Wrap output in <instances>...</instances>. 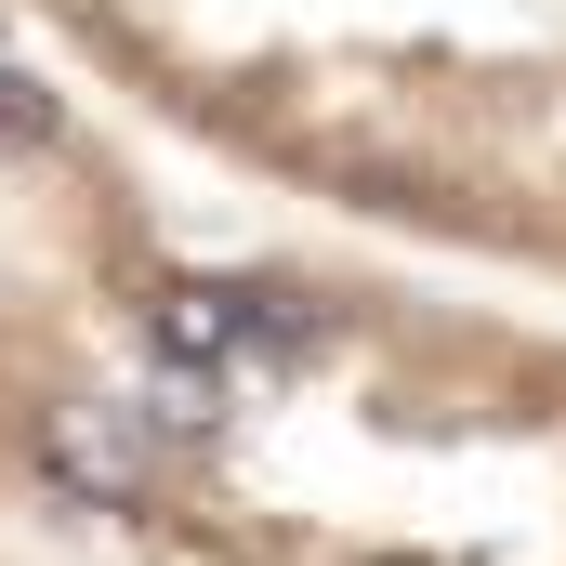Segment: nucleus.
Wrapping results in <instances>:
<instances>
[{"mask_svg":"<svg viewBox=\"0 0 566 566\" xmlns=\"http://www.w3.org/2000/svg\"><path fill=\"white\" fill-rule=\"evenodd\" d=\"M0 514L93 566H566V316L224 224L0 66Z\"/></svg>","mask_w":566,"mask_h":566,"instance_id":"nucleus-1","label":"nucleus"},{"mask_svg":"<svg viewBox=\"0 0 566 566\" xmlns=\"http://www.w3.org/2000/svg\"><path fill=\"white\" fill-rule=\"evenodd\" d=\"M119 119L382 251L566 290V0H13Z\"/></svg>","mask_w":566,"mask_h":566,"instance_id":"nucleus-2","label":"nucleus"}]
</instances>
